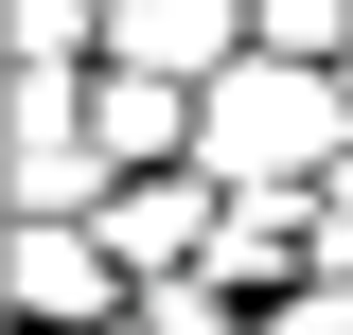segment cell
Here are the masks:
<instances>
[{"label":"cell","mask_w":353,"mask_h":335,"mask_svg":"<svg viewBox=\"0 0 353 335\" xmlns=\"http://www.w3.org/2000/svg\"><path fill=\"white\" fill-rule=\"evenodd\" d=\"M194 159L230 176V194H318V176L353 159V71L336 53H230L212 88H194Z\"/></svg>","instance_id":"1"},{"label":"cell","mask_w":353,"mask_h":335,"mask_svg":"<svg viewBox=\"0 0 353 335\" xmlns=\"http://www.w3.org/2000/svg\"><path fill=\"white\" fill-rule=\"evenodd\" d=\"M124 247H106V212H18V318L36 335H106L124 318Z\"/></svg>","instance_id":"2"},{"label":"cell","mask_w":353,"mask_h":335,"mask_svg":"<svg viewBox=\"0 0 353 335\" xmlns=\"http://www.w3.org/2000/svg\"><path fill=\"white\" fill-rule=\"evenodd\" d=\"M88 124H106V159H194V88L176 71H141V53H106V71H88Z\"/></svg>","instance_id":"3"},{"label":"cell","mask_w":353,"mask_h":335,"mask_svg":"<svg viewBox=\"0 0 353 335\" xmlns=\"http://www.w3.org/2000/svg\"><path fill=\"white\" fill-rule=\"evenodd\" d=\"M248 36H265V53H336V71H353V0H248Z\"/></svg>","instance_id":"4"},{"label":"cell","mask_w":353,"mask_h":335,"mask_svg":"<svg viewBox=\"0 0 353 335\" xmlns=\"http://www.w3.org/2000/svg\"><path fill=\"white\" fill-rule=\"evenodd\" d=\"M318 265H353V159L318 176Z\"/></svg>","instance_id":"5"}]
</instances>
